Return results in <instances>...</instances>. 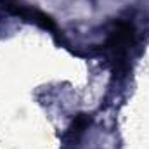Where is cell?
<instances>
[{
    "label": "cell",
    "instance_id": "obj_1",
    "mask_svg": "<svg viewBox=\"0 0 149 149\" xmlns=\"http://www.w3.org/2000/svg\"><path fill=\"white\" fill-rule=\"evenodd\" d=\"M135 42V28L128 21H116L109 30L106 50L114 66V71L125 73L128 70V52Z\"/></svg>",
    "mask_w": 149,
    "mask_h": 149
},
{
    "label": "cell",
    "instance_id": "obj_2",
    "mask_svg": "<svg viewBox=\"0 0 149 149\" xmlns=\"http://www.w3.org/2000/svg\"><path fill=\"white\" fill-rule=\"evenodd\" d=\"M0 5L5 12L12 14V16H17L28 23H33L40 28L47 30V31H52V33H57V26L56 23L50 19V16H47L45 12L38 10V9H33L23 2H17V0H0Z\"/></svg>",
    "mask_w": 149,
    "mask_h": 149
},
{
    "label": "cell",
    "instance_id": "obj_3",
    "mask_svg": "<svg viewBox=\"0 0 149 149\" xmlns=\"http://www.w3.org/2000/svg\"><path fill=\"white\" fill-rule=\"evenodd\" d=\"M90 116L88 114H76L74 116V120L71 121V125H70V128H68V134H66V141L74 146V144H78L80 142V139L83 137V134L87 132V128L90 127Z\"/></svg>",
    "mask_w": 149,
    "mask_h": 149
}]
</instances>
